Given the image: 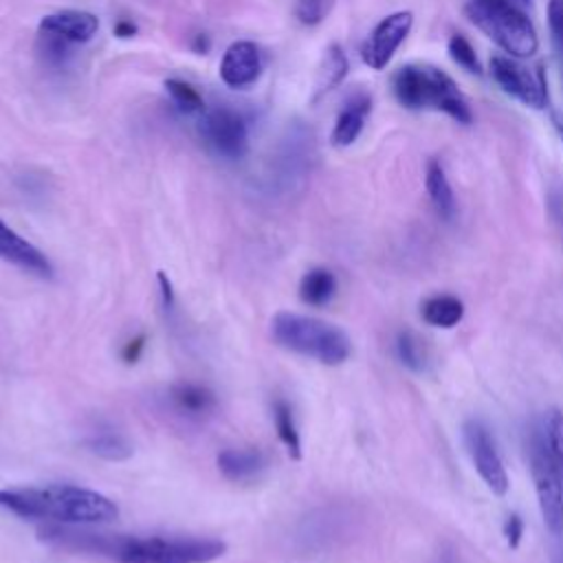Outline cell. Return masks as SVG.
Wrapping results in <instances>:
<instances>
[{
	"label": "cell",
	"instance_id": "obj_1",
	"mask_svg": "<svg viewBox=\"0 0 563 563\" xmlns=\"http://www.w3.org/2000/svg\"><path fill=\"white\" fill-rule=\"evenodd\" d=\"M37 534L51 545L108 556L117 563H209L227 552V543L220 539L99 534L66 523H48Z\"/></svg>",
	"mask_w": 563,
	"mask_h": 563
},
{
	"label": "cell",
	"instance_id": "obj_2",
	"mask_svg": "<svg viewBox=\"0 0 563 563\" xmlns=\"http://www.w3.org/2000/svg\"><path fill=\"white\" fill-rule=\"evenodd\" d=\"M0 508L22 519L66 526L108 523L119 515L110 497L73 484L0 488Z\"/></svg>",
	"mask_w": 563,
	"mask_h": 563
},
{
	"label": "cell",
	"instance_id": "obj_3",
	"mask_svg": "<svg viewBox=\"0 0 563 563\" xmlns=\"http://www.w3.org/2000/svg\"><path fill=\"white\" fill-rule=\"evenodd\" d=\"M394 99L407 110L442 112L455 123L471 125L473 110L457 81L427 62H411L391 75Z\"/></svg>",
	"mask_w": 563,
	"mask_h": 563
},
{
	"label": "cell",
	"instance_id": "obj_4",
	"mask_svg": "<svg viewBox=\"0 0 563 563\" xmlns=\"http://www.w3.org/2000/svg\"><path fill=\"white\" fill-rule=\"evenodd\" d=\"M271 336L279 347L330 367L352 356V341L339 325L308 314L277 312L271 321Z\"/></svg>",
	"mask_w": 563,
	"mask_h": 563
},
{
	"label": "cell",
	"instance_id": "obj_5",
	"mask_svg": "<svg viewBox=\"0 0 563 563\" xmlns=\"http://www.w3.org/2000/svg\"><path fill=\"white\" fill-rule=\"evenodd\" d=\"M464 13L488 40L510 57H530L539 51V35L528 9L506 0H466Z\"/></svg>",
	"mask_w": 563,
	"mask_h": 563
},
{
	"label": "cell",
	"instance_id": "obj_6",
	"mask_svg": "<svg viewBox=\"0 0 563 563\" xmlns=\"http://www.w3.org/2000/svg\"><path fill=\"white\" fill-rule=\"evenodd\" d=\"M528 462L541 519L550 534H563V477L552 455L545 427H532L528 438Z\"/></svg>",
	"mask_w": 563,
	"mask_h": 563
},
{
	"label": "cell",
	"instance_id": "obj_7",
	"mask_svg": "<svg viewBox=\"0 0 563 563\" xmlns=\"http://www.w3.org/2000/svg\"><path fill=\"white\" fill-rule=\"evenodd\" d=\"M198 136L205 147L222 161H240L249 154V125L229 106L205 108L198 114Z\"/></svg>",
	"mask_w": 563,
	"mask_h": 563
},
{
	"label": "cell",
	"instance_id": "obj_8",
	"mask_svg": "<svg viewBox=\"0 0 563 563\" xmlns=\"http://www.w3.org/2000/svg\"><path fill=\"white\" fill-rule=\"evenodd\" d=\"M488 73L499 90L515 101L541 110L548 108V73L539 66L537 73L526 68L510 55H493L488 62Z\"/></svg>",
	"mask_w": 563,
	"mask_h": 563
},
{
	"label": "cell",
	"instance_id": "obj_9",
	"mask_svg": "<svg viewBox=\"0 0 563 563\" xmlns=\"http://www.w3.org/2000/svg\"><path fill=\"white\" fill-rule=\"evenodd\" d=\"M464 444L466 451L473 460L475 471L484 479V484L495 493V495H506L508 493V473L504 466V460L497 451V444L488 431V427L482 420H466L464 427Z\"/></svg>",
	"mask_w": 563,
	"mask_h": 563
},
{
	"label": "cell",
	"instance_id": "obj_10",
	"mask_svg": "<svg viewBox=\"0 0 563 563\" xmlns=\"http://www.w3.org/2000/svg\"><path fill=\"white\" fill-rule=\"evenodd\" d=\"M413 29V13L411 11H394L385 15L365 37L361 44V59L372 70H383L400 44Z\"/></svg>",
	"mask_w": 563,
	"mask_h": 563
},
{
	"label": "cell",
	"instance_id": "obj_11",
	"mask_svg": "<svg viewBox=\"0 0 563 563\" xmlns=\"http://www.w3.org/2000/svg\"><path fill=\"white\" fill-rule=\"evenodd\" d=\"M262 68L264 62L260 46L249 40H238L224 51L220 59V79L227 88L242 90L260 79Z\"/></svg>",
	"mask_w": 563,
	"mask_h": 563
},
{
	"label": "cell",
	"instance_id": "obj_12",
	"mask_svg": "<svg viewBox=\"0 0 563 563\" xmlns=\"http://www.w3.org/2000/svg\"><path fill=\"white\" fill-rule=\"evenodd\" d=\"M0 260L18 266L29 275H35L42 279L53 277V264L44 255V251H40L18 231H13L2 218H0Z\"/></svg>",
	"mask_w": 563,
	"mask_h": 563
},
{
	"label": "cell",
	"instance_id": "obj_13",
	"mask_svg": "<svg viewBox=\"0 0 563 563\" xmlns=\"http://www.w3.org/2000/svg\"><path fill=\"white\" fill-rule=\"evenodd\" d=\"M40 31H48L53 35H59L62 40L70 44H86L90 42L99 31V18L84 9H62L55 13H48L40 20Z\"/></svg>",
	"mask_w": 563,
	"mask_h": 563
},
{
	"label": "cell",
	"instance_id": "obj_14",
	"mask_svg": "<svg viewBox=\"0 0 563 563\" xmlns=\"http://www.w3.org/2000/svg\"><path fill=\"white\" fill-rule=\"evenodd\" d=\"M169 407L189 420H202L218 409V396L211 387L191 380H178L167 389Z\"/></svg>",
	"mask_w": 563,
	"mask_h": 563
},
{
	"label": "cell",
	"instance_id": "obj_15",
	"mask_svg": "<svg viewBox=\"0 0 563 563\" xmlns=\"http://www.w3.org/2000/svg\"><path fill=\"white\" fill-rule=\"evenodd\" d=\"M216 464L220 475L227 482L233 484H246L257 479L266 466H268V457L262 449L257 446H231V449H222L216 455Z\"/></svg>",
	"mask_w": 563,
	"mask_h": 563
},
{
	"label": "cell",
	"instance_id": "obj_16",
	"mask_svg": "<svg viewBox=\"0 0 563 563\" xmlns=\"http://www.w3.org/2000/svg\"><path fill=\"white\" fill-rule=\"evenodd\" d=\"M369 112H372V95L367 90H354L352 95H347V99L343 101V108L334 119V128L330 134L332 145L350 147L363 132Z\"/></svg>",
	"mask_w": 563,
	"mask_h": 563
},
{
	"label": "cell",
	"instance_id": "obj_17",
	"mask_svg": "<svg viewBox=\"0 0 563 563\" xmlns=\"http://www.w3.org/2000/svg\"><path fill=\"white\" fill-rule=\"evenodd\" d=\"M350 70V62H347V55L343 51L341 44L332 42L325 51H323V57L317 66V73H314V81H312V95H310V101L312 103H319L325 95H330L347 75Z\"/></svg>",
	"mask_w": 563,
	"mask_h": 563
},
{
	"label": "cell",
	"instance_id": "obj_18",
	"mask_svg": "<svg viewBox=\"0 0 563 563\" xmlns=\"http://www.w3.org/2000/svg\"><path fill=\"white\" fill-rule=\"evenodd\" d=\"M84 446L106 462H125L134 451L128 435L108 424L88 431V435L84 438Z\"/></svg>",
	"mask_w": 563,
	"mask_h": 563
},
{
	"label": "cell",
	"instance_id": "obj_19",
	"mask_svg": "<svg viewBox=\"0 0 563 563\" xmlns=\"http://www.w3.org/2000/svg\"><path fill=\"white\" fill-rule=\"evenodd\" d=\"M424 187L429 194V200L435 209V213L442 220H453L455 216V194L451 189V183L446 178L444 165L438 158H429L427 169H424Z\"/></svg>",
	"mask_w": 563,
	"mask_h": 563
},
{
	"label": "cell",
	"instance_id": "obj_20",
	"mask_svg": "<svg viewBox=\"0 0 563 563\" xmlns=\"http://www.w3.org/2000/svg\"><path fill=\"white\" fill-rule=\"evenodd\" d=\"M336 288H339L336 275L325 266H314L306 271L299 282V299L306 306L321 308L334 299Z\"/></svg>",
	"mask_w": 563,
	"mask_h": 563
},
{
	"label": "cell",
	"instance_id": "obj_21",
	"mask_svg": "<svg viewBox=\"0 0 563 563\" xmlns=\"http://www.w3.org/2000/svg\"><path fill=\"white\" fill-rule=\"evenodd\" d=\"M420 317L424 323L433 328H455L464 317V303L462 299L453 295H433L422 301Z\"/></svg>",
	"mask_w": 563,
	"mask_h": 563
},
{
	"label": "cell",
	"instance_id": "obj_22",
	"mask_svg": "<svg viewBox=\"0 0 563 563\" xmlns=\"http://www.w3.org/2000/svg\"><path fill=\"white\" fill-rule=\"evenodd\" d=\"M271 413H273V422H275L279 442L286 446V451L292 460H301V435H299V429L295 422L292 405L286 398L275 396L271 402Z\"/></svg>",
	"mask_w": 563,
	"mask_h": 563
},
{
	"label": "cell",
	"instance_id": "obj_23",
	"mask_svg": "<svg viewBox=\"0 0 563 563\" xmlns=\"http://www.w3.org/2000/svg\"><path fill=\"white\" fill-rule=\"evenodd\" d=\"M75 44L62 40L59 35H53L48 31L37 29V40H35V53L40 62L51 68V70H66L68 64L75 57Z\"/></svg>",
	"mask_w": 563,
	"mask_h": 563
},
{
	"label": "cell",
	"instance_id": "obj_24",
	"mask_svg": "<svg viewBox=\"0 0 563 563\" xmlns=\"http://www.w3.org/2000/svg\"><path fill=\"white\" fill-rule=\"evenodd\" d=\"M394 345H396L398 361L407 369H411V372H427V367H429V347H427L424 339L418 332H413L409 328L400 330L396 334Z\"/></svg>",
	"mask_w": 563,
	"mask_h": 563
},
{
	"label": "cell",
	"instance_id": "obj_25",
	"mask_svg": "<svg viewBox=\"0 0 563 563\" xmlns=\"http://www.w3.org/2000/svg\"><path fill=\"white\" fill-rule=\"evenodd\" d=\"M165 90L169 95V101L172 106L180 112V114H200L207 106H205V99L202 95L189 84V81H183V79H167L165 81Z\"/></svg>",
	"mask_w": 563,
	"mask_h": 563
},
{
	"label": "cell",
	"instance_id": "obj_26",
	"mask_svg": "<svg viewBox=\"0 0 563 563\" xmlns=\"http://www.w3.org/2000/svg\"><path fill=\"white\" fill-rule=\"evenodd\" d=\"M446 51H449L451 59H453L460 68H464L466 73H471V75H482V73H484V70H482V64H479V59H477V53H475V48H473V44H471L462 33H453V35L449 37Z\"/></svg>",
	"mask_w": 563,
	"mask_h": 563
},
{
	"label": "cell",
	"instance_id": "obj_27",
	"mask_svg": "<svg viewBox=\"0 0 563 563\" xmlns=\"http://www.w3.org/2000/svg\"><path fill=\"white\" fill-rule=\"evenodd\" d=\"M334 4H336V0H295L292 13L299 24L317 26L330 15Z\"/></svg>",
	"mask_w": 563,
	"mask_h": 563
},
{
	"label": "cell",
	"instance_id": "obj_28",
	"mask_svg": "<svg viewBox=\"0 0 563 563\" xmlns=\"http://www.w3.org/2000/svg\"><path fill=\"white\" fill-rule=\"evenodd\" d=\"M545 435L563 477V411H550L545 420Z\"/></svg>",
	"mask_w": 563,
	"mask_h": 563
},
{
	"label": "cell",
	"instance_id": "obj_29",
	"mask_svg": "<svg viewBox=\"0 0 563 563\" xmlns=\"http://www.w3.org/2000/svg\"><path fill=\"white\" fill-rule=\"evenodd\" d=\"M548 29L552 35V44L563 64V0L548 2Z\"/></svg>",
	"mask_w": 563,
	"mask_h": 563
},
{
	"label": "cell",
	"instance_id": "obj_30",
	"mask_svg": "<svg viewBox=\"0 0 563 563\" xmlns=\"http://www.w3.org/2000/svg\"><path fill=\"white\" fill-rule=\"evenodd\" d=\"M145 347H147V334H145V332H139L136 336H132V339H128V341L123 343V347H121V361H123L125 365H136V363L141 361Z\"/></svg>",
	"mask_w": 563,
	"mask_h": 563
},
{
	"label": "cell",
	"instance_id": "obj_31",
	"mask_svg": "<svg viewBox=\"0 0 563 563\" xmlns=\"http://www.w3.org/2000/svg\"><path fill=\"white\" fill-rule=\"evenodd\" d=\"M504 537L510 550H515L523 537V519L517 512H510L504 521Z\"/></svg>",
	"mask_w": 563,
	"mask_h": 563
},
{
	"label": "cell",
	"instance_id": "obj_32",
	"mask_svg": "<svg viewBox=\"0 0 563 563\" xmlns=\"http://www.w3.org/2000/svg\"><path fill=\"white\" fill-rule=\"evenodd\" d=\"M548 108H550V114H552V123H554V128L559 130V134L563 139V79H561V86L554 95L548 90Z\"/></svg>",
	"mask_w": 563,
	"mask_h": 563
},
{
	"label": "cell",
	"instance_id": "obj_33",
	"mask_svg": "<svg viewBox=\"0 0 563 563\" xmlns=\"http://www.w3.org/2000/svg\"><path fill=\"white\" fill-rule=\"evenodd\" d=\"M548 207H550V216L561 233V240H563V187H554L548 196Z\"/></svg>",
	"mask_w": 563,
	"mask_h": 563
},
{
	"label": "cell",
	"instance_id": "obj_34",
	"mask_svg": "<svg viewBox=\"0 0 563 563\" xmlns=\"http://www.w3.org/2000/svg\"><path fill=\"white\" fill-rule=\"evenodd\" d=\"M158 288H161V299H163V308L165 312H174L176 310V295H174V286L167 277V273L158 271Z\"/></svg>",
	"mask_w": 563,
	"mask_h": 563
},
{
	"label": "cell",
	"instance_id": "obj_35",
	"mask_svg": "<svg viewBox=\"0 0 563 563\" xmlns=\"http://www.w3.org/2000/svg\"><path fill=\"white\" fill-rule=\"evenodd\" d=\"M114 35L117 37H121V40H128V37H134L136 35V31H139V26L132 22V20H125V18H121V20H117V24H114Z\"/></svg>",
	"mask_w": 563,
	"mask_h": 563
},
{
	"label": "cell",
	"instance_id": "obj_36",
	"mask_svg": "<svg viewBox=\"0 0 563 563\" xmlns=\"http://www.w3.org/2000/svg\"><path fill=\"white\" fill-rule=\"evenodd\" d=\"M209 46H211V42H209V35H207V33H198L196 40H194V44H191V48H194L196 53H207Z\"/></svg>",
	"mask_w": 563,
	"mask_h": 563
},
{
	"label": "cell",
	"instance_id": "obj_37",
	"mask_svg": "<svg viewBox=\"0 0 563 563\" xmlns=\"http://www.w3.org/2000/svg\"><path fill=\"white\" fill-rule=\"evenodd\" d=\"M506 2L517 4V7H521V9H530V4H532V0H506Z\"/></svg>",
	"mask_w": 563,
	"mask_h": 563
}]
</instances>
